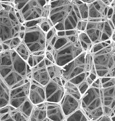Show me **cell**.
Returning a JSON list of instances; mask_svg holds the SVG:
<instances>
[{"label": "cell", "instance_id": "6da1fadb", "mask_svg": "<svg viewBox=\"0 0 115 121\" xmlns=\"http://www.w3.org/2000/svg\"><path fill=\"white\" fill-rule=\"evenodd\" d=\"M0 75L12 89L31 80L32 68L13 50L0 52Z\"/></svg>", "mask_w": 115, "mask_h": 121}, {"label": "cell", "instance_id": "7a4b0ae2", "mask_svg": "<svg viewBox=\"0 0 115 121\" xmlns=\"http://www.w3.org/2000/svg\"><path fill=\"white\" fill-rule=\"evenodd\" d=\"M58 37L52 51L55 64L63 67L85 52L79 43L77 30L57 32Z\"/></svg>", "mask_w": 115, "mask_h": 121}, {"label": "cell", "instance_id": "3957f363", "mask_svg": "<svg viewBox=\"0 0 115 121\" xmlns=\"http://www.w3.org/2000/svg\"><path fill=\"white\" fill-rule=\"evenodd\" d=\"M49 19L58 32L76 30L81 17L74 0L50 1Z\"/></svg>", "mask_w": 115, "mask_h": 121}, {"label": "cell", "instance_id": "277c9868", "mask_svg": "<svg viewBox=\"0 0 115 121\" xmlns=\"http://www.w3.org/2000/svg\"><path fill=\"white\" fill-rule=\"evenodd\" d=\"M0 5V42H7L18 37L22 31L26 30V26L19 19L13 1H1Z\"/></svg>", "mask_w": 115, "mask_h": 121}, {"label": "cell", "instance_id": "5b68a950", "mask_svg": "<svg viewBox=\"0 0 115 121\" xmlns=\"http://www.w3.org/2000/svg\"><path fill=\"white\" fill-rule=\"evenodd\" d=\"M92 55L99 77L115 78V43L112 42Z\"/></svg>", "mask_w": 115, "mask_h": 121}, {"label": "cell", "instance_id": "8992f818", "mask_svg": "<svg viewBox=\"0 0 115 121\" xmlns=\"http://www.w3.org/2000/svg\"><path fill=\"white\" fill-rule=\"evenodd\" d=\"M81 108L92 121H96L104 114L100 89L90 87L81 99Z\"/></svg>", "mask_w": 115, "mask_h": 121}, {"label": "cell", "instance_id": "52a82bcc", "mask_svg": "<svg viewBox=\"0 0 115 121\" xmlns=\"http://www.w3.org/2000/svg\"><path fill=\"white\" fill-rule=\"evenodd\" d=\"M87 52H84L67 65L62 67L63 76L66 81L78 86L86 79L88 73L85 72V60Z\"/></svg>", "mask_w": 115, "mask_h": 121}, {"label": "cell", "instance_id": "ba28073f", "mask_svg": "<svg viewBox=\"0 0 115 121\" xmlns=\"http://www.w3.org/2000/svg\"><path fill=\"white\" fill-rule=\"evenodd\" d=\"M115 30V26L110 20L99 22L88 21L85 32L94 45L110 40Z\"/></svg>", "mask_w": 115, "mask_h": 121}, {"label": "cell", "instance_id": "9c48e42d", "mask_svg": "<svg viewBox=\"0 0 115 121\" xmlns=\"http://www.w3.org/2000/svg\"><path fill=\"white\" fill-rule=\"evenodd\" d=\"M23 41L30 49L31 53L46 52L47 48L46 33L38 25L26 27Z\"/></svg>", "mask_w": 115, "mask_h": 121}, {"label": "cell", "instance_id": "30bf717a", "mask_svg": "<svg viewBox=\"0 0 115 121\" xmlns=\"http://www.w3.org/2000/svg\"><path fill=\"white\" fill-rule=\"evenodd\" d=\"M48 1L44 0H28L24 7L19 10L23 23L43 19L44 8Z\"/></svg>", "mask_w": 115, "mask_h": 121}, {"label": "cell", "instance_id": "8fae6325", "mask_svg": "<svg viewBox=\"0 0 115 121\" xmlns=\"http://www.w3.org/2000/svg\"><path fill=\"white\" fill-rule=\"evenodd\" d=\"M88 21L99 22L108 20L107 15L111 6H107L104 0H92V2L88 4Z\"/></svg>", "mask_w": 115, "mask_h": 121}, {"label": "cell", "instance_id": "7c38bea8", "mask_svg": "<svg viewBox=\"0 0 115 121\" xmlns=\"http://www.w3.org/2000/svg\"><path fill=\"white\" fill-rule=\"evenodd\" d=\"M31 80L11 89L10 105L15 109L19 108L29 98Z\"/></svg>", "mask_w": 115, "mask_h": 121}, {"label": "cell", "instance_id": "4fadbf2b", "mask_svg": "<svg viewBox=\"0 0 115 121\" xmlns=\"http://www.w3.org/2000/svg\"><path fill=\"white\" fill-rule=\"evenodd\" d=\"M46 102L60 103L63 98L66 91L64 85L62 83L51 80L45 86Z\"/></svg>", "mask_w": 115, "mask_h": 121}, {"label": "cell", "instance_id": "5bb4252c", "mask_svg": "<svg viewBox=\"0 0 115 121\" xmlns=\"http://www.w3.org/2000/svg\"><path fill=\"white\" fill-rule=\"evenodd\" d=\"M104 114L112 116L115 109V84L101 89Z\"/></svg>", "mask_w": 115, "mask_h": 121}, {"label": "cell", "instance_id": "9a60e30c", "mask_svg": "<svg viewBox=\"0 0 115 121\" xmlns=\"http://www.w3.org/2000/svg\"><path fill=\"white\" fill-rule=\"evenodd\" d=\"M44 60L37 65L32 68L31 80L45 87L51 81V78Z\"/></svg>", "mask_w": 115, "mask_h": 121}, {"label": "cell", "instance_id": "2e32d148", "mask_svg": "<svg viewBox=\"0 0 115 121\" xmlns=\"http://www.w3.org/2000/svg\"><path fill=\"white\" fill-rule=\"evenodd\" d=\"M29 99L35 105L46 103L45 87L31 80Z\"/></svg>", "mask_w": 115, "mask_h": 121}, {"label": "cell", "instance_id": "e0dca14e", "mask_svg": "<svg viewBox=\"0 0 115 121\" xmlns=\"http://www.w3.org/2000/svg\"><path fill=\"white\" fill-rule=\"evenodd\" d=\"M60 105L66 116L67 117L81 108V100L66 93L60 103Z\"/></svg>", "mask_w": 115, "mask_h": 121}, {"label": "cell", "instance_id": "ac0fdd59", "mask_svg": "<svg viewBox=\"0 0 115 121\" xmlns=\"http://www.w3.org/2000/svg\"><path fill=\"white\" fill-rule=\"evenodd\" d=\"M47 118L51 121H65L66 116L60 103L46 102Z\"/></svg>", "mask_w": 115, "mask_h": 121}, {"label": "cell", "instance_id": "d6986e66", "mask_svg": "<svg viewBox=\"0 0 115 121\" xmlns=\"http://www.w3.org/2000/svg\"><path fill=\"white\" fill-rule=\"evenodd\" d=\"M47 119L46 103L35 105L29 118V121H46Z\"/></svg>", "mask_w": 115, "mask_h": 121}, {"label": "cell", "instance_id": "ffe728a7", "mask_svg": "<svg viewBox=\"0 0 115 121\" xmlns=\"http://www.w3.org/2000/svg\"><path fill=\"white\" fill-rule=\"evenodd\" d=\"M0 108L10 105L11 88L0 79Z\"/></svg>", "mask_w": 115, "mask_h": 121}, {"label": "cell", "instance_id": "44dd1931", "mask_svg": "<svg viewBox=\"0 0 115 121\" xmlns=\"http://www.w3.org/2000/svg\"><path fill=\"white\" fill-rule=\"evenodd\" d=\"M48 73L50 74L51 80H54L62 83L63 85L66 82L63 76L62 67L57 65V64H53L49 67H47Z\"/></svg>", "mask_w": 115, "mask_h": 121}, {"label": "cell", "instance_id": "7402d4cb", "mask_svg": "<svg viewBox=\"0 0 115 121\" xmlns=\"http://www.w3.org/2000/svg\"><path fill=\"white\" fill-rule=\"evenodd\" d=\"M79 40L85 52L90 53L93 43L85 32H79Z\"/></svg>", "mask_w": 115, "mask_h": 121}, {"label": "cell", "instance_id": "603a6c76", "mask_svg": "<svg viewBox=\"0 0 115 121\" xmlns=\"http://www.w3.org/2000/svg\"><path fill=\"white\" fill-rule=\"evenodd\" d=\"M74 2L76 4L77 9L79 10L81 19L88 21V15H89L88 4H86L84 1H80V0H74Z\"/></svg>", "mask_w": 115, "mask_h": 121}, {"label": "cell", "instance_id": "cb8c5ba5", "mask_svg": "<svg viewBox=\"0 0 115 121\" xmlns=\"http://www.w3.org/2000/svg\"><path fill=\"white\" fill-rule=\"evenodd\" d=\"M66 121H92L81 108L66 117Z\"/></svg>", "mask_w": 115, "mask_h": 121}, {"label": "cell", "instance_id": "d4e9b609", "mask_svg": "<svg viewBox=\"0 0 115 121\" xmlns=\"http://www.w3.org/2000/svg\"><path fill=\"white\" fill-rule=\"evenodd\" d=\"M45 52H39L31 54V56L28 59L27 62L31 68L37 65L45 59Z\"/></svg>", "mask_w": 115, "mask_h": 121}, {"label": "cell", "instance_id": "484cf974", "mask_svg": "<svg viewBox=\"0 0 115 121\" xmlns=\"http://www.w3.org/2000/svg\"><path fill=\"white\" fill-rule=\"evenodd\" d=\"M64 88H65V91L66 94L72 95L79 100L81 99L82 95L76 85L73 84L70 81H66L64 84Z\"/></svg>", "mask_w": 115, "mask_h": 121}, {"label": "cell", "instance_id": "4316f807", "mask_svg": "<svg viewBox=\"0 0 115 121\" xmlns=\"http://www.w3.org/2000/svg\"><path fill=\"white\" fill-rule=\"evenodd\" d=\"M15 51L17 53V54L20 57H22L23 60H26V61L29 59V57L31 56V54H32L28 47L23 41H22V43L16 48Z\"/></svg>", "mask_w": 115, "mask_h": 121}, {"label": "cell", "instance_id": "83f0119b", "mask_svg": "<svg viewBox=\"0 0 115 121\" xmlns=\"http://www.w3.org/2000/svg\"><path fill=\"white\" fill-rule=\"evenodd\" d=\"M34 107H35V105L31 102L30 100V99L28 98L24 103H23L22 105L19 108H18L17 109L23 113V115L27 117L29 120V118L31 116V113L34 109Z\"/></svg>", "mask_w": 115, "mask_h": 121}, {"label": "cell", "instance_id": "f1b7e54d", "mask_svg": "<svg viewBox=\"0 0 115 121\" xmlns=\"http://www.w3.org/2000/svg\"><path fill=\"white\" fill-rule=\"evenodd\" d=\"M38 26L44 32H48L51 29L54 28L52 22L49 18H43L39 20Z\"/></svg>", "mask_w": 115, "mask_h": 121}, {"label": "cell", "instance_id": "f546056e", "mask_svg": "<svg viewBox=\"0 0 115 121\" xmlns=\"http://www.w3.org/2000/svg\"><path fill=\"white\" fill-rule=\"evenodd\" d=\"M111 43H112V41L110 39V40H108L107 41H104V42H101V43H98L94 44V45H92L90 53L93 54V53L97 52L101 50H102L103 48H106L108 45H110Z\"/></svg>", "mask_w": 115, "mask_h": 121}, {"label": "cell", "instance_id": "4dcf8cb0", "mask_svg": "<svg viewBox=\"0 0 115 121\" xmlns=\"http://www.w3.org/2000/svg\"><path fill=\"white\" fill-rule=\"evenodd\" d=\"M22 40L20 39V38L19 37H15V38H13V39H11V40H10V41H8L7 42H3V43H7L9 46H10V50H15L16 48L19 46V45H20L22 43Z\"/></svg>", "mask_w": 115, "mask_h": 121}, {"label": "cell", "instance_id": "1f68e13d", "mask_svg": "<svg viewBox=\"0 0 115 121\" xmlns=\"http://www.w3.org/2000/svg\"><path fill=\"white\" fill-rule=\"evenodd\" d=\"M77 87H78L79 90L80 91L81 95L83 96L84 94H85L88 91V90L90 89V87L91 86L88 84V83L86 81V79H85L84 81H83L81 84H79Z\"/></svg>", "mask_w": 115, "mask_h": 121}, {"label": "cell", "instance_id": "d6a6232c", "mask_svg": "<svg viewBox=\"0 0 115 121\" xmlns=\"http://www.w3.org/2000/svg\"><path fill=\"white\" fill-rule=\"evenodd\" d=\"M88 21L81 19V20L78 22V23H77L76 30H77L79 32H85L86 28H87V26H88Z\"/></svg>", "mask_w": 115, "mask_h": 121}, {"label": "cell", "instance_id": "836d02e7", "mask_svg": "<svg viewBox=\"0 0 115 121\" xmlns=\"http://www.w3.org/2000/svg\"><path fill=\"white\" fill-rule=\"evenodd\" d=\"M11 112L3 115H0V121H16L14 118L12 116Z\"/></svg>", "mask_w": 115, "mask_h": 121}, {"label": "cell", "instance_id": "e575fe53", "mask_svg": "<svg viewBox=\"0 0 115 121\" xmlns=\"http://www.w3.org/2000/svg\"><path fill=\"white\" fill-rule=\"evenodd\" d=\"M91 87H95V88H97V89H100V90H101V89L102 88V87H103L102 81H101V78L98 77V78L94 81V83H92Z\"/></svg>", "mask_w": 115, "mask_h": 121}, {"label": "cell", "instance_id": "d590c367", "mask_svg": "<svg viewBox=\"0 0 115 121\" xmlns=\"http://www.w3.org/2000/svg\"><path fill=\"white\" fill-rule=\"evenodd\" d=\"M45 56L46 59H48L49 60L52 61L53 63H55V59H54V56L53 54L50 51H46L45 52Z\"/></svg>", "mask_w": 115, "mask_h": 121}, {"label": "cell", "instance_id": "8d00e7d4", "mask_svg": "<svg viewBox=\"0 0 115 121\" xmlns=\"http://www.w3.org/2000/svg\"><path fill=\"white\" fill-rule=\"evenodd\" d=\"M96 121H113L112 116H108L106 114H103L101 117H100L99 119H97Z\"/></svg>", "mask_w": 115, "mask_h": 121}, {"label": "cell", "instance_id": "74e56055", "mask_svg": "<svg viewBox=\"0 0 115 121\" xmlns=\"http://www.w3.org/2000/svg\"><path fill=\"white\" fill-rule=\"evenodd\" d=\"M110 20L111 21V22L112 23V24L114 25L115 28V7H113V14L112 15L111 18L110 19Z\"/></svg>", "mask_w": 115, "mask_h": 121}, {"label": "cell", "instance_id": "f35d334b", "mask_svg": "<svg viewBox=\"0 0 115 121\" xmlns=\"http://www.w3.org/2000/svg\"><path fill=\"white\" fill-rule=\"evenodd\" d=\"M45 60V63H46V67H49V66H50V65H53V64H55V63H54L52 61L49 60L48 59H46V58H45V60Z\"/></svg>", "mask_w": 115, "mask_h": 121}, {"label": "cell", "instance_id": "ab89813d", "mask_svg": "<svg viewBox=\"0 0 115 121\" xmlns=\"http://www.w3.org/2000/svg\"><path fill=\"white\" fill-rule=\"evenodd\" d=\"M111 41H112V42L115 43V32H113L112 35V37H111Z\"/></svg>", "mask_w": 115, "mask_h": 121}, {"label": "cell", "instance_id": "60d3db41", "mask_svg": "<svg viewBox=\"0 0 115 121\" xmlns=\"http://www.w3.org/2000/svg\"><path fill=\"white\" fill-rule=\"evenodd\" d=\"M112 120H113V121H115V114L114 115V116H112Z\"/></svg>", "mask_w": 115, "mask_h": 121}, {"label": "cell", "instance_id": "b9f144b4", "mask_svg": "<svg viewBox=\"0 0 115 121\" xmlns=\"http://www.w3.org/2000/svg\"><path fill=\"white\" fill-rule=\"evenodd\" d=\"M46 121H50V120H48V119H47Z\"/></svg>", "mask_w": 115, "mask_h": 121}]
</instances>
